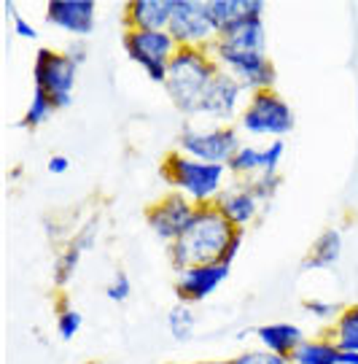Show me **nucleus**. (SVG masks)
Returning <instances> with one entry per match:
<instances>
[{
    "mask_svg": "<svg viewBox=\"0 0 358 364\" xmlns=\"http://www.w3.org/2000/svg\"><path fill=\"white\" fill-rule=\"evenodd\" d=\"M221 68L207 49H178L167 68L165 92L186 122H200V105Z\"/></svg>",
    "mask_w": 358,
    "mask_h": 364,
    "instance_id": "nucleus-2",
    "label": "nucleus"
},
{
    "mask_svg": "<svg viewBox=\"0 0 358 364\" xmlns=\"http://www.w3.org/2000/svg\"><path fill=\"white\" fill-rule=\"evenodd\" d=\"M216 210L229 221L234 230H248L259 213H261V200L251 192L248 181H234L232 178L229 186L221 192V197L216 200Z\"/></svg>",
    "mask_w": 358,
    "mask_h": 364,
    "instance_id": "nucleus-15",
    "label": "nucleus"
},
{
    "mask_svg": "<svg viewBox=\"0 0 358 364\" xmlns=\"http://www.w3.org/2000/svg\"><path fill=\"white\" fill-rule=\"evenodd\" d=\"M251 335L256 338L259 348H264L269 353H278V356H288V359L307 340L305 329L294 324V321H272V324L254 326Z\"/></svg>",
    "mask_w": 358,
    "mask_h": 364,
    "instance_id": "nucleus-16",
    "label": "nucleus"
},
{
    "mask_svg": "<svg viewBox=\"0 0 358 364\" xmlns=\"http://www.w3.org/2000/svg\"><path fill=\"white\" fill-rule=\"evenodd\" d=\"M291 364H342V351L334 343L332 335L323 338H307L294 353Z\"/></svg>",
    "mask_w": 358,
    "mask_h": 364,
    "instance_id": "nucleus-20",
    "label": "nucleus"
},
{
    "mask_svg": "<svg viewBox=\"0 0 358 364\" xmlns=\"http://www.w3.org/2000/svg\"><path fill=\"white\" fill-rule=\"evenodd\" d=\"M243 146L237 124H200L186 122L178 135V151L210 165H229V159Z\"/></svg>",
    "mask_w": 358,
    "mask_h": 364,
    "instance_id": "nucleus-6",
    "label": "nucleus"
},
{
    "mask_svg": "<svg viewBox=\"0 0 358 364\" xmlns=\"http://www.w3.org/2000/svg\"><path fill=\"white\" fill-rule=\"evenodd\" d=\"M121 14L127 30H167L173 16V0H129Z\"/></svg>",
    "mask_w": 358,
    "mask_h": 364,
    "instance_id": "nucleus-17",
    "label": "nucleus"
},
{
    "mask_svg": "<svg viewBox=\"0 0 358 364\" xmlns=\"http://www.w3.org/2000/svg\"><path fill=\"white\" fill-rule=\"evenodd\" d=\"M105 294H108V299H114V302H127L129 294H132V284H129V275L127 273H119L105 287Z\"/></svg>",
    "mask_w": 358,
    "mask_h": 364,
    "instance_id": "nucleus-29",
    "label": "nucleus"
},
{
    "mask_svg": "<svg viewBox=\"0 0 358 364\" xmlns=\"http://www.w3.org/2000/svg\"><path fill=\"white\" fill-rule=\"evenodd\" d=\"M237 232L229 221L216 210V205H205L197 208L192 224L186 227V232L180 235L175 243L167 246V259L173 264V270L180 273L194 264H213L221 262L227 243L232 235Z\"/></svg>",
    "mask_w": 358,
    "mask_h": 364,
    "instance_id": "nucleus-1",
    "label": "nucleus"
},
{
    "mask_svg": "<svg viewBox=\"0 0 358 364\" xmlns=\"http://www.w3.org/2000/svg\"><path fill=\"white\" fill-rule=\"evenodd\" d=\"M296 117L294 108L281 92H254L248 95L243 114L237 119V130L248 138H264V141H283V135L294 130Z\"/></svg>",
    "mask_w": 358,
    "mask_h": 364,
    "instance_id": "nucleus-5",
    "label": "nucleus"
},
{
    "mask_svg": "<svg viewBox=\"0 0 358 364\" xmlns=\"http://www.w3.org/2000/svg\"><path fill=\"white\" fill-rule=\"evenodd\" d=\"M210 57L216 60V65L229 73L248 95L254 92H267L275 90V65L269 60L267 49H259V46H248V43H237V41L221 38L218 36L210 43Z\"/></svg>",
    "mask_w": 358,
    "mask_h": 364,
    "instance_id": "nucleus-4",
    "label": "nucleus"
},
{
    "mask_svg": "<svg viewBox=\"0 0 358 364\" xmlns=\"http://www.w3.org/2000/svg\"><path fill=\"white\" fill-rule=\"evenodd\" d=\"M167 33L175 38L178 49H210L218 38L205 0H173Z\"/></svg>",
    "mask_w": 358,
    "mask_h": 364,
    "instance_id": "nucleus-9",
    "label": "nucleus"
},
{
    "mask_svg": "<svg viewBox=\"0 0 358 364\" xmlns=\"http://www.w3.org/2000/svg\"><path fill=\"white\" fill-rule=\"evenodd\" d=\"M305 313L310 316V318L320 321V324L334 326V321L340 318L342 308H340V305H334V302H323V299H307V302H305Z\"/></svg>",
    "mask_w": 358,
    "mask_h": 364,
    "instance_id": "nucleus-26",
    "label": "nucleus"
},
{
    "mask_svg": "<svg viewBox=\"0 0 358 364\" xmlns=\"http://www.w3.org/2000/svg\"><path fill=\"white\" fill-rule=\"evenodd\" d=\"M81 326H84V316H81L76 308L63 305V308H60V313H57V332H60V338L73 340L78 332H81Z\"/></svg>",
    "mask_w": 358,
    "mask_h": 364,
    "instance_id": "nucleus-25",
    "label": "nucleus"
},
{
    "mask_svg": "<svg viewBox=\"0 0 358 364\" xmlns=\"http://www.w3.org/2000/svg\"><path fill=\"white\" fill-rule=\"evenodd\" d=\"M57 111V105L51 103V97L46 95V92L36 90L33 92V97H30V103H27L25 114H22V127H27V130H36V127H43L46 122L51 119V114Z\"/></svg>",
    "mask_w": 358,
    "mask_h": 364,
    "instance_id": "nucleus-23",
    "label": "nucleus"
},
{
    "mask_svg": "<svg viewBox=\"0 0 358 364\" xmlns=\"http://www.w3.org/2000/svg\"><path fill=\"white\" fill-rule=\"evenodd\" d=\"M167 332L170 338L178 340V343H186V340L194 338L197 332V313H194V305L189 302H175L170 313H167Z\"/></svg>",
    "mask_w": 358,
    "mask_h": 364,
    "instance_id": "nucleus-21",
    "label": "nucleus"
},
{
    "mask_svg": "<svg viewBox=\"0 0 358 364\" xmlns=\"http://www.w3.org/2000/svg\"><path fill=\"white\" fill-rule=\"evenodd\" d=\"M9 6V14H11V22H13V33L19 36V38L25 41H36L38 38V30L27 22L22 14H16V9H13V3H6Z\"/></svg>",
    "mask_w": 358,
    "mask_h": 364,
    "instance_id": "nucleus-30",
    "label": "nucleus"
},
{
    "mask_svg": "<svg viewBox=\"0 0 358 364\" xmlns=\"http://www.w3.org/2000/svg\"><path fill=\"white\" fill-rule=\"evenodd\" d=\"M245 100H248V92L229 73L218 70L207 92H205L202 105H200V119L207 124H234L243 114Z\"/></svg>",
    "mask_w": 358,
    "mask_h": 364,
    "instance_id": "nucleus-10",
    "label": "nucleus"
},
{
    "mask_svg": "<svg viewBox=\"0 0 358 364\" xmlns=\"http://www.w3.org/2000/svg\"><path fill=\"white\" fill-rule=\"evenodd\" d=\"M97 22L94 0H51L46 3V25L63 30L76 41L92 36Z\"/></svg>",
    "mask_w": 358,
    "mask_h": 364,
    "instance_id": "nucleus-14",
    "label": "nucleus"
},
{
    "mask_svg": "<svg viewBox=\"0 0 358 364\" xmlns=\"http://www.w3.org/2000/svg\"><path fill=\"white\" fill-rule=\"evenodd\" d=\"M210 22L216 27V36L227 33L243 19L251 16H264V3L261 0H205Z\"/></svg>",
    "mask_w": 358,
    "mask_h": 364,
    "instance_id": "nucleus-18",
    "label": "nucleus"
},
{
    "mask_svg": "<svg viewBox=\"0 0 358 364\" xmlns=\"http://www.w3.org/2000/svg\"><path fill=\"white\" fill-rule=\"evenodd\" d=\"M229 364H291L288 356H278V353H269L264 348H248L240 351L234 359H229Z\"/></svg>",
    "mask_w": 358,
    "mask_h": 364,
    "instance_id": "nucleus-28",
    "label": "nucleus"
},
{
    "mask_svg": "<svg viewBox=\"0 0 358 364\" xmlns=\"http://www.w3.org/2000/svg\"><path fill=\"white\" fill-rule=\"evenodd\" d=\"M121 41H124V52L129 60L141 65V70L153 84L165 87L170 60L178 52L175 38L167 30H124Z\"/></svg>",
    "mask_w": 358,
    "mask_h": 364,
    "instance_id": "nucleus-7",
    "label": "nucleus"
},
{
    "mask_svg": "<svg viewBox=\"0 0 358 364\" xmlns=\"http://www.w3.org/2000/svg\"><path fill=\"white\" fill-rule=\"evenodd\" d=\"M248 186H251V192H254V195L261 200V205H264V203H269L272 197L278 195V189H281V173H267V176L251 178Z\"/></svg>",
    "mask_w": 358,
    "mask_h": 364,
    "instance_id": "nucleus-27",
    "label": "nucleus"
},
{
    "mask_svg": "<svg viewBox=\"0 0 358 364\" xmlns=\"http://www.w3.org/2000/svg\"><path fill=\"white\" fill-rule=\"evenodd\" d=\"M76 76L78 68L65 57V52H54V49H38L36 52V63H33L36 90L46 92L51 103L57 105V111L73 103Z\"/></svg>",
    "mask_w": 358,
    "mask_h": 364,
    "instance_id": "nucleus-8",
    "label": "nucleus"
},
{
    "mask_svg": "<svg viewBox=\"0 0 358 364\" xmlns=\"http://www.w3.org/2000/svg\"><path fill=\"white\" fill-rule=\"evenodd\" d=\"M49 173L51 176H65L67 170H70V159L67 156H63V154H54V156H49Z\"/></svg>",
    "mask_w": 358,
    "mask_h": 364,
    "instance_id": "nucleus-33",
    "label": "nucleus"
},
{
    "mask_svg": "<svg viewBox=\"0 0 358 364\" xmlns=\"http://www.w3.org/2000/svg\"><path fill=\"white\" fill-rule=\"evenodd\" d=\"M342 257V232L340 230H323L315 237V243L310 248L305 259V270H326L334 267Z\"/></svg>",
    "mask_w": 358,
    "mask_h": 364,
    "instance_id": "nucleus-19",
    "label": "nucleus"
},
{
    "mask_svg": "<svg viewBox=\"0 0 358 364\" xmlns=\"http://www.w3.org/2000/svg\"><path fill=\"white\" fill-rule=\"evenodd\" d=\"M332 338L340 346V351H356L358 353V305L342 308L340 318L332 326Z\"/></svg>",
    "mask_w": 358,
    "mask_h": 364,
    "instance_id": "nucleus-22",
    "label": "nucleus"
},
{
    "mask_svg": "<svg viewBox=\"0 0 358 364\" xmlns=\"http://www.w3.org/2000/svg\"><path fill=\"white\" fill-rule=\"evenodd\" d=\"M162 178L170 186V192H178L186 200H192L197 208L216 205L221 192L229 186V168L227 165H210L200 162L194 156H186L183 151H170L162 159Z\"/></svg>",
    "mask_w": 358,
    "mask_h": 364,
    "instance_id": "nucleus-3",
    "label": "nucleus"
},
{
    "mask_svg": "<svg viewBox=\"0 0 358 364\" xmlns=\"http://www.w3.org/2000/svg\"><path fill=\"white\" fill-rule=\"evenodd\" d=\"M186 364H229V362H221V359H200V362H186Z\"/></svg>",
    "mask_w": 358,
    "mask_h": 364,
    "instance_id": "nucleus-34",
    "label": "nucleus"
},
{
    "mask_svg": "<svg viewBox=\"0 0 358 364\" xmlns=\"http://www.w3.org/2000/svg\"><path fill=\"white\" fill-rule=\"evenodd\" d=\"M81 257H84V251H81V246H76L73 240L60 251V257L54 262V284H57V287H65V284L73 278V273L78 270Z\"/></svg>",
    "mask_w": 358,
    "mask_h": 364,
    "instance_id": "nucleus-24",
    "label": "nucleus"
},
{
    "mask_svg": "<svg viewBox=\"0 0 358 364\" xmlns=\"http://www.w3.org/2000/svg\"><path fill=\"white\" fill-rule=\"evenodd\" d=\"M194 213H197V205L192 200H186L178 192H167L162 200H156L151 208L146 210V221H148V230L170 246L186 232Z\"/></svg>",
    "mask_w": 358,
    "mask_h": 364,
    "instance_id": "nucleus-11",
    "label": "nucleus"
},
{
    "mask_svg": "<svg viewBox=\"0 0 358 364\" xmlns=\"http://www.w3.org/2000/svg\"><path fill=\"white\" fill-rule=\"evenodd\" d=\"M65 57H67L76 68H81L84 63H87V57H90L87 43H84V41H70V43L65 46Z\"/></svg>",
    "mask_w": 358,
    "mask_h": 364,
    "instance_id": "nucleus-31",
    "label": "nucleus"
},
{
    "mask_svg": "<svg viewBox=\"0 0 358 364\" xmlns=\"http://www.w3.org/2000/svg\"><path fill=\"white\" fill-rule=\"evenodd\" d=\"M229 270L232 267L221 264V262L186 267V270L175 273V297L178 302H189V305L205 302L224 287V281L229 278Z\"/></svg>",
    "mask_w": 358,
    "mask_h": 364,
    "instance_id": "nucleus-13",
    "label": "nucleus"
},
{
    "mask_svg": "<svg viewBox=\"0 0 358 364\" xmlns=\"http://www.w3.org/2000/svg\"><path fill=\"white\" fill-rule=\"evenodd\" d=\"M243 230H237V232L232 235V240L227 243V251H224V257H221V264H227L232 267V262L237 259V254H240V248H243Z\"/></svg>",
    "mask_w": 358,
    "mask_h": 364,
    "instance_id": "nucleus-32",
    "label": "nucleus"
},
{
    "mask_svg": "<svg viewBox=\"0 0 358 364\" xmlns=\"http://www.w3.org/2000/svg\"><path fill=\"white\" fill-rule=\"evenodd\" d=\"M286 154V144L283 141H267L264 146L243 144L237 149V154L229 159V173L234 181H251L267 173H278Z\"/></svg>",
    "mask_w": 358,
    "mask_h": 364,
    "instance_id": "nucleus-12",
    "label": "nucleus"
}]
</instances>
